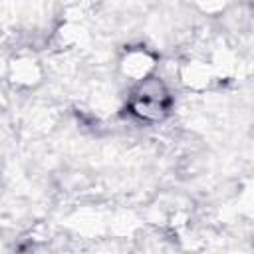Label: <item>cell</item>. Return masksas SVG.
I'll return each instance as SVG.
<instances>
[{
	"instance_id": "cell-1",
	"label": "cell",
	"mask_w": 254,
	"mask_h": 254,
	"mask_svg": "<svg viewBox=\"0 0 254 254\" xmlns=\"http://www.w3.org/2000/svg\"><path fill=\"white\" fill-rule=\"evenodd\" d=\"M139 87L133 91L129 109L143 121H161L169 111V91L165 83L157 77L139 79Z\"/></svg>"
}]
</instances>
